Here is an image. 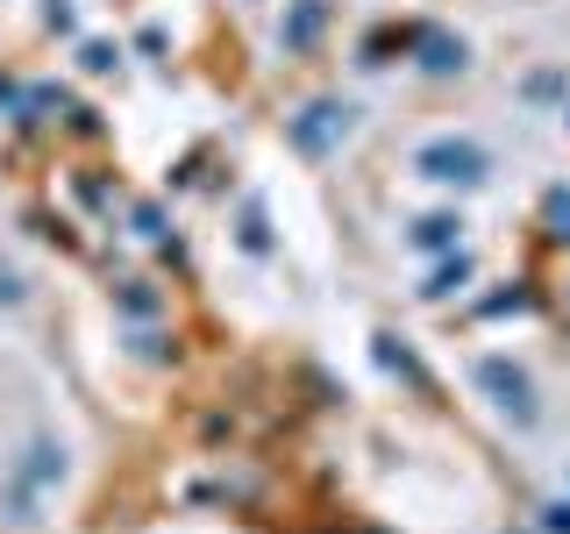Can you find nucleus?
Segmentation results:
<instances>
[{"mask_svg": "<svg viewBox=\"0 0 570 534\" xmlns=\"http://www.w3.org/2000/svg\"><path fill=\"white\" fill-rule=\"evenodd\" d=\"M549 214H557V236H570V200H563V192L549 200Z\"/></svg>", "mask_w": 570, "mask_h": 534, "instance_id": "obj_7", "label": "nucleus"}, {"mask_svg": "<svg viewBox=\"0 0 570 534\" xmlns=\"http://www.w3.org/2000/svg\"><path fill=\"white\" fill-rule=\"evenodd\" d=\"M65 477V449L58 442H36V449L14 463V477H8V492H0V513H8L14 527L22 521H36V506H43V492Z\"/></svg>", "mask_w": 570, "mask_h": 534, "instance_id": "obj_1", "label": "nucleus"}, {"mask_svg": "<svg viewBox=\"0 0 570 534\" xmlns=\"http://www.w3.org/2000/svg\"><path fill=\"white\" fill-rule=\"evenodd\" d=\"M414 171L435 178V186H478L485 178V150H478L471 136H435L414 150Z\"/></svg>", "mask_w": 570, "mask_h": 534, "instance_id": "obj_2", "label": "nucleus"}, {"mask_svg": "<svg viewBox=\"0 0 570 534\" xmlns=\"http://www.w3.org/2000/svg\"><path fill=\"white\" fill-rule=\"evenodd\" d=\"M478 385L492 392L499 399V414H513V421H534V385H528V370H513L507 356H485V364H478Z\"/></svg>", "mask_w": 570, "mask_h": 534, "instance_id": "obj_3", "label": "nucleus"}, {"mask_svg": "<svg viewBox=\"0 0 570 534\" xmlns=\"http://www.w3.org/2000/svg\"><path fill=\"white\" fill-rule=\"evenodd\" d=\"M314 29H321V0H307V8H299V14H293V29H285V43H293V50H299V43H307V36H314Z\"/></svg>", "mask_w": 570, "mask_h": 534, "instance_id": "obj_6", "label": "nucleus"}, {"mask_svg": "<svg viewBox=\"0 0 570 534\" xmlns=\"http://www.w3.org/2000/svg\"><path fill=\"white\" fill-rule=\"evenodd\" d=\"M350 121H356V107H350V100H314L307 115L293 121V142H299L307 157H321L335 136H350Z\"/></svg>", "mask_w": 570, "mask_h": 534, "instance_id": "obj_4", "label": "nucleus"}, {"mask_svg": "<svg viewBox=\"0 0 570 534\" xmlns=\"http://www.w3.org/2000/svg\"><path fill=\"white\" fill-rule=\"evenodd\" d=\"M549 527H570V506H549Z\"/></svg>", "mask_w": 570, "mask_h": 534, "instance_id": "obj_8", "label": "nucleus"}, {"mask_svg": "<svg viewBox=\"0 0 570 534\" xmlns=\"http://www.w3.org/2000/svg\"><path fill=\"white\" fill-rule=\"evenodd\" d=\"M456 228H463V221H456V214H428V221H421V236H414V243H421V249H435V243H450V236H456Z\"/></svg>", "mask_w": 570, "mask_h": 534, "instance_id": "obj_5", "label": "nucleus"}]
</instances>
